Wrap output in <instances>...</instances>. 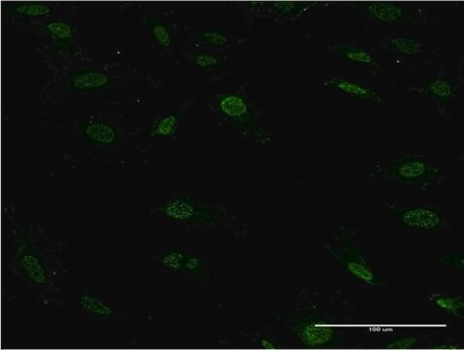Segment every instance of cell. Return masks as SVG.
Here are the masks:
<instances>
[{
	"instance_id": "44dd1931",
	"label": "cell",
	"mask_w": 464,
	"mask_h": 350,
	"mask_svg": "<svg viewBox=\"0 0 464 350\" xmlns=\"http://www.w3.org/2000/svg\"><path fill=\"white\" fill-rule=\"evenodd\" d=\"M325 248L352 277L365 282L367 285L376 284L377 277L362 254L356 248L349 247V242L341 238L339 235L335 237L334 242L326 244Z\"/></svg>"
},
{
	"instance_id": "603a6c76",
	"label": "cell",
	"mask_w": 464,
	"mask_h": 350,
	"mask_svg": "<svg viewBox=\"0 0 464 350\" xmlns=\"http://www.w3.org/2000/svg\"><path fill=\"white\" fill-rule=\"evenodd\" d=\"M182 278L194 281L200 287L209 286V262L201 250L187 249L183 262Z\"/></svg>"
},
{
	"instance_id": "ac0fdd59",
	"label": "cell",
	"mask_w": 464,
	"mask_h": 350,
	"mask_svg": "<svg viewBox=\"0 0 464 350\" xmlns=\"http://www.w3.org/2000/svg\"><path fill=\"white\" fill-rule=\"evenodd\" d=\"M391 214L395 222L409 230L433 232L440 230L445 224V214L438 207L430 205L391 206Z\"/></svg>"
},
{
	"instance_id": "7c38bea8",
	"label": "cell",
	"mask_w": 464,
	"mask_h": 350,
	"mask_svg": "<svg viewBox=\"0 0 464 350\" xmlns=\"http://www.w3.org/2000/svg\"><path fill=\"white\" fill-rule=\"evenodd\" d=\"M379 177L402 184L429 187L443 179L444 170L432 160L403 156L381 166Z\"/></svg>"
},
{
	"instance_id": "7402d4cb",
	"label": "cell",
	"mask_w": 464,
	"mask_h": 350,
	"mask_svg": "<svg viewBox=\"0 0 464 350\" xmlns=\"http://www.w3.org/2000/svg\"><path fill=\"white\" fill-rule=\"evenodd\" d=\"M326 57L333 61L357 64L359 69L362 67L364 71L371 72L373 76H379L383 65L372 45L356 42L327 48Z\"/></svg>"
},
{
	"instance_id": "3957f363",
	"label": "cell",
	"mask_w": 464,
	"mask_h": 350,
	"mask_svg": "<svg viewBox=\"0 0 464 350\" xmlns=\"http://www.w3.org/2000/svg\"><path fill=\"white\" fill-rule=\"evenodd\" d=\"M160 90L161 83L126 63H101L93 58L75 63L48 81L39 93L45 105L57 102H82L87 98L124 95L134 87Z\"/></svg>"
},
{
	"instance_id": "e0dca14e",
	"label": "cell",
	"mask_w": 464,
	"mask_h": 350,
	"mask_svg": "<svg viewBox=\"0 0 464 350\" xmlns=\"http://www.w3.org/2000/svg\"><path fill=\"white\" fill-rule=\"evenodd\" d=\"M320 83L329 92L360 105L380 106L386 102L383 91L375 83L362 79L326 77Z\"/></svg>"
},
{
	"instance_id": "83f0119b",
	"label": "cell",
	"mask_w": 464,
	"mask_h": 350,
	"mask_svg": "<svg viewBox=\"0 0 464 350\" xmlns=\"http://www.w3.org/2000/svg\"><path fill=\"white\" fill-rule=\"evenodd\" d=\"M436 347H440V348H457V345H452V344H449V345H436Z\"/></svg>"
},
{
	"instance_id": "9a60e30c",
	"label": "cell",
	"mask_w": 464,
	"mask_h": 350,
	"mask_svg": "<svg viewBox=\"0 0 464 350\" xmlns=\"http://www.w3.org/2000/svg\"><path fill=\"white\" fill-rule=\"evenodd\" d=\"M64 3L4 2L3 19L9 30L34 32L35 26L56 15Z\"/></svg>"
},
{
	"instance_id": "4316f807",
	"label": "cell",
	"mask_w": 464,
	"mask_h": 350,
	"mask_svg": "<svg viewBox=\"0 0 464 350\" xmlns=\"http://www.w3.org/2000/svg\"><path fill=\"white\" fill-rule=\"evenodd\" d=\"M256 343L259 347L265 349H277L281 347V344L279 342L266 335L258 336Z\"/></svg>"
},
{
	"instance_id": "8992f818",
	"label": "cell",
	"mask_w": 464,
	"mask_h": 350,
	"mask_svg": "<svg viewBox=\"0 0 464 350\" xmlns=\"http://www.w3.org/2000/svg\"><path fill=\"white\" fill-rule=\"evenodd\" d=\"M119 8L138 13L141 46L152 49L162 62L180 65L182 29L174 20L175 9L152 4H126Z\"/></svg>"
},
{
	"instance_id": "5b68a950",
	"label": "cell",
	"mask_w": 464,
	"mask_h": 350,
	"mask_svg": "<svg viewBox=\"0 0 464 350\" xmlns=\"http://www.w3.org/2000/svg\"><path fill=\"white\" fill-rule=\"evenodd\" d=\"M33 33L38 37L37 53L53 74L93 58L92 52L80 44L75 5L63 4L56 15L38 24Z\"/></svg>"
},
{
	"instance_id": "ba28073f",
	"label": "cell",
	"mask_w": 464,
	"mask_h": 350,
	"mask_svg": "<svg viewBox=\"0 0 464 350\" xmlns=\"http://www.w3.org/2000/svg\"><path fill=\"white\" fill-rule=\"evenodd\" d=\"M372 48L382 63L393 69L409 71L426 64L440 52L419 33L404 30L389 32L381 36Z\"/></svg>"
},
{
	"instance_id": "2e32d148",
	"label": "cell",
	"mask_w": 464,
	"mask_h": 350,
	"mask_svg": "<svg viewBox=\"0 0 464 350\" xmlns=\"http://www.w3.org/2000/svg\"><path fill=\"white\" fill-rule=\"evenodd\" d=\"M182 60L194 76L221 83L234 72V56L227 52H212L182 46Z\"/></svg>"
},
{
	"instance_id": "cb8c5ba5",
	"label": "cell",
	"mask_w": 464,
	"mask_h": 350,
	"mask_svg": "<svg viewBox=\"0 0 464 350\" xmlns=\"http://www.w3.org/2000/svg\"><path fill=\"white\" fill-rule=\"evenodd\" d=\"M187 249H160L155 252L153 261L158 273L166 278H182L183 262Z\"/></svg>"
},
{
	"instance_id": "4fadbf2b",
	"label": "cell",
	"mask_w": 464,
	"mask_h": 350,
	"mask_svg": "<svg viewBox=\"0 0 464 350\" xmlns=\"http://www.w3.org/2000/svg\"><path fill=\"white\" fill-rule=\"evenodd\" d=\"M247 43L224 24L216 22L188 24L182 28V46L212 52H227Z\"/></svg>"
},
{
	"instance_id": "484cf974",
	"label": "cell",
	"mask_w": 464,
	"mask_h": 350,
	"mask_svg": "<svg viewBox=\"0 0 464 350\" xmlns=\"http://www.w3.org/2000/svg\"><path fill=\"white\" fill-rule=\"evenodd\" d=\"M419 343V339L414 335L404 336L388 345V348H411Z\"/></svg>"
},
{
	"instance_id": "277c9868",
	"label": "cell",
	"mask_w": 464,
	"mask_h": 350,
	"mask_svg": "<svg viewBox=\"0 0 464 350\" xmlns=\"http://www.w3.org/2000/svg\"><path fill=\"white\" fill-rule=\"evenodd\" d=\"M153 218L176 233H245L246 220L223 205L212 203L186 188H170L166 195L149 208Z\"/></svg>"
},
{
	"instance_id": "52a82bcc",
	"label": "cell",
	"mask_w": 464,
	"mask_h": 350,
	"mask_svg": "<svg viewBox=\"0 0 464 350\" xmlns=\"http://www.w3.org/2000/svg\"><path fill=\"white\" fill-rule=\"evenodd\" d=\"M373 28L401 31L402 26H433L440 21L442 6L401 3H362L351 5Z\"/></svg>"
},
{
	"instance_id": "6da1fadb",
	"label": "cell",
	"mask_w": 464,
	"mask_h": 350,
	"mask_svg": "<svg viewBox=\"0 0 464 350\" xmlns=\"http://www.w3.org/2000/svg\"><path fill=\"white\" fill-rule=\"evenodd\" d=\"M120 104L57 102L39 114V128L60 148L65 164L108 163L135 150L136 127Z\"/></svg>"
},
{
	"instance_id": "d4e9b609",
	"label": "cell",
	"mask_w": 464,
	"mask_h": 350,
	"mask_svg": "<svg viewBox=\"0 0 464 350\" xmlns=\"http://www.w3.org/2000/svg\"><path fill=\"white\" fill-rule=\"evenodd\" d=\"M431 301L436 306L453 316L462 317L464 303L462 298L450 297V296L434 295Z\"/></svg>"
},
{
	"instance_id": "7a4b0ae2",
	"label": "cell",
	"mask_w": 464,
	"mask_h": 350,
	"mask_svg": "<svg viewBox=\"0 0 464 350\" xmlns=\"http://www.w3.org/2000/svg\"><path fill=\"white\" fill-rule=\"evenodd\" d=\"M4 225L7 270L32 291L37 311L63 308L66 242L53 238L43 223L15 203L4 208Z\"/></svg>"
},
{
	"instance_id": "9c48e42d",
	"label": "cell",
	"mask_w": 464,
	"mask_h": 350,
	"mask_svg": "<svg viewBox=\"0 0 464 350\" xmlns=\"http://www.w3.org/2000/svg\"><path fill=\"white\" fill-rule=\"evenodd\" d=\"M198 101L219 127H230L242 134H251L258 129L256 107L240 89H214L202 93Z\"/></svg>"
},
{
	"instance_id": "ffe728a7",
	"label": "cell",
	"mask_w": 464,
	"mask_h": 350,
	"mask_svg": "<svg viewBox=\"0 0 464 350\" xmlns=\"http://www.w3.org/2000/svg\"><path fill=\"white\" fill-rule=\"evenodd\" d=\"M317 4L312 3H249L243 5L246 8L244 12L247 16L246 20L254 21L255 19H271L281 24H292L303 18Z\"/></svg>"
},
{
	"instance_id": "d6986e66",
	"label": "cell",
	"mask_w": 464,
	"mask_h": 350,
	"mask_svg": "<svg viewBox=\"0 0 464 350\" xmlns=\"http://www.w3.org/2000/svg\"><path fill=\"white\" fill-rule=\"evenodd\" d=\"M434 105L436 112L447 113L458 103L460 88L458 81L449 73H439L433 77L420 81L419 86L412 87Z\"/></svg>"
},
{
	"instance_id": "5bb4252c",
	"label": "cell",
	"mask_w": 464,
	"mask_h": 350,
	"mask_svg": "<svg viewBox=\"0 0 464 350\" xmlns=\"http://www.w3.org/2000/svg\"><path fill=\"white\" fill-rule=\"evenodd\" d=\"M289 325L297 338L308 347H329L337 340L338 330L334 322L319 311L297 309L292 314Z\"/></svg>"
},
{
	"instance_id": "30bf717a",
	"label": "cell",
	"mask_w": 464,
	"mask_h": 350,
	"mask_svg": "<svg viewBox=\"0 0 464 350\" xmlns=\"http://www.w3.org/2000/svg\"><path fill=\"white\" fill-rule=\"evenodd\" d=\"M76 299L79 316L91 327L121 326L133 313L125 300L101 293L95 282H81Z\"/></svg>"
},
{
	"instance_id": "8fae6325",
	"label": "cell",
	"mask_w": 464,
	"mask_h": 350,
	"mask_svg": "<svg viewBox=\"0 0 464 350\" xmlns=\"http://www.w3.org/2000/svg\"><path fill=\"white\" fill-rule=\"evenodd\" d=\"M198 98L189 99L176 109L167 110L149 120L143 126L136 127L135 150L142 160L159 141H177L186 137L188 116L198 104Z\"/></svg>"
}]
</instances>
